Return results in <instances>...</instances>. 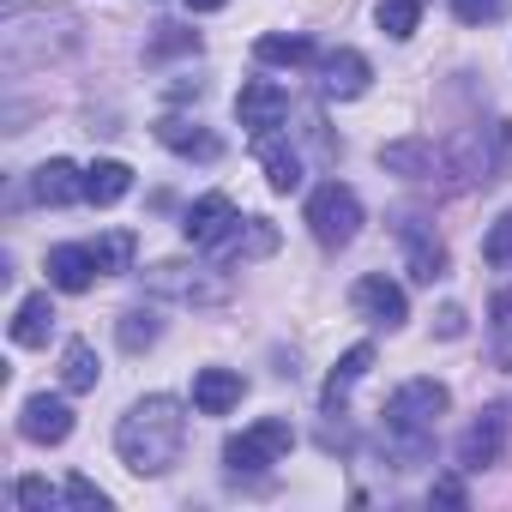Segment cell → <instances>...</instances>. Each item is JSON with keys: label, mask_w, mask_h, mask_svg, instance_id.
<instances>
[{"label": "cell", "mask_w": 512, "mask_h": 512, "mask_svg": "<svg viewBox=\"0 0 512 512\" xmlns=\"http://www.w3.org/2000/svg\"><path fill=\"white\" fill-rule=\"evenodd\" d=\"M61 500H67V494L49 488L43 476H25V482H19V506H31V512H49V506H61Z\"/></svg>", "instance_id": "obj_32"}, {"label": "cell", "mask_w": 512, "mask_h": 512, "mask_svg": "<svg viewBox=\"0 0 512 512\" xmlns=\"http://www.w3.org/2000/svg\"><path fill=\"white\" fill-rule=\"evenodd\" d=\"M19 434H25L31 446H61V440L73 434V404H67V398H49V392L25 398V410H19Z\"/></svg>", "instance_id": "obj_11"}, {"label": "cell", "mask_w": 512, "mask_h": 512, "mask_svg": "<svg viewBox=\"0 0 512 512\" xmlns=\"http://www.w3.org/2000/svg\"><path fill=\"white\" fill-rule=\"evenodd\" d=\"M368 85H374L368 55H356V49H332V55L320 61V91H326L332 103H356Z\"/></svg>", "instance_id": "obj_12"}, {"label": "cell", "mask_w": 512, "mask_h": 512, "mask_svg": "<svg viewBox=\"0 0 512 512\" xmlns=\"http://www.w3.org/2000/svg\"><path fill=\"white\" fill-rule=\"evenodd\" d=\"M446 7H452L458 25H494V19H506L512 0H446Z\"/></svg>", "instance_id": "obj_30"}, {"label": "cell", "mask_w": 512, "mask_h": 512, "mask_svg": "<svg viewBox=\"0 0 512 512\" xmlns=\"http://www.w3.org/2000/svg\"><path fill=\"white\" fill-rule=\"evenodd\" d=\"M31 193H37V205H73V199H85V169L67 157H49V163H37Z\"/></svg>", "instance_id": "obj_15"}, {"label": "cell", "mask_w": 512, "mask_h": 512, "mask_svg": "<svg viewBox=\"0 0 512 512\" xmlns=\"http://www.w3.org/2000/svg\"><path fill=\"white\" fill-rule=\"evenodd\" d=\"M127 187H133V169L115 163V157H103V163L85 169V199L91 205H115V199H127Z\"/></svg>", "instance_id": "obj_21"}, {"label": "cell", "mask_w": 512, "mask_h": 512, "mask_svg": "<svg viewBox=\"0 0 512 512\" xmlns=\"http://www.w3.org/2000/svg\"><path fill=\"white\" fill-rule=\"evenodd\" d=\"M260 163H266V187H272V193H296V187H302V157H296L278 133L260 139Z\"/></svg>", "instance_id": "obj_20"}, {"label": "cell", "mask_w": 512, "mask_h": 512, "mask_svg": "<svg viewBox=\"0 0 512 512\" xmlns=\"http://www.w3.org/2000/svg\"><path fill=\"white\" fill-rule=\"evenodd\" d=\"M61 494H67V506H85V512H109V494H103L91 476H67V488H61Z\"/></svg>", "instance_id": "obj_31"}, {"label": "cell", "mask_w": 512, "mask_h": 512, "mask_svg": "<svg viewBox=\"0 0 512 512\" xmlns=\"http://www.w3.org/2000/svg\"><path fill=\"white\" fill-rule=\"evenodd\" d=\"M494 181H512V121H494Z\"/></svg>", "instance_id": "obj_34"}, {"label": "cell", "mask_w": 512, "mask_h": 512, "mask_svg": "<svg viewBox=\"0 0 512 512\" xmlns=\"http://www.w3.org/2000/svg\"><path fill=\"white\" fill-rule=\"evenodd\" d=\"M199 49V31H175V25H163V37L151 43V55H193Z\"/></svg>", "instance_id": "obj_33"}, {"label": "cell", "mask_w": 512, "mask_h": 512, "mask_svg": "<svg viewBox=\"0 0 512 512\" xmlns=\"http://www.w3.org/2000/svg\"><path fill=\"white\" fill-rule=\"evenodd\" d=\"M193 13H217V7H229V0H187Z\"/></svg>", "instance_id": "obj_37"}, {"label": "cell", "mask_w": 512, "mask_h": 512, "mask_svg": "<svg viewBox=\"0 0 512 512\" xmlns=\"http://www.w3.org/2000/svg\"><path fill=\"white\" fill-rule=\"evenodd\" d=\"M115 338H121V350H127V356H139V350H151V344L163 338V326H157V314H151V308H133V314H121Z\"/></svg>", "instance_id": "obj_26"}, {"label": "cell", "mask_w": 512, "mask_h": 512, "mask_svg": "<svg viewBox=\"0 0 512 512\" xmlns=\"http://www.w3.org/2000/svg\"><path fill=\"white\" fill-rule=\"evenodd\" d=\"M49 284L55 290H67V296H79V290H91L97 278H103V260H97V241H61V247H49Z\"/></svg>", "instance_id": "obj_9"}, {"label": "cell", "mask_w": 512, "mask_h": 512, "mask_svg": "<svg viewBox=\"0 0 512 512\" xmlns=\"http://www.w3.org/2000/svg\"><path fill=\"white\" fill-rule=\"evenodd\" d=\"M290 446H296V428L284 416H266V422H253L247 434H229L223 440V464H229V476H260V470L284 464Z\"/></svg>", "instance_id": "obj_4"}, {"label": "cell", "mask_w": 512, "mask_h": 512, "mask_svg": "<svg viewBox=\"0 0 512 512\" xmlns=\"http://www.w3.org/2000/svg\"><path fill=\"white\" fill-rule=\"evenodd\" d=\"M241 392H247V380L235 368H199L193 374V410L199 416H229L241 404Z\"/></svg>", "instance_id": "obj_13"}, {"label": "cell", "mask_w": 512, "mask_h": 512, "mask_svg": "<svg viewBox=\"0 0 512 512\" xmlns=\"http://www.w3.org/2000/svg\"><path fill=\"white\" fill-rule=\"evenodd\" d=\"M97 380H103L97 350H91L85 338H73V344L61 350V386H67V392H97Z\"/></svg>", "instance_id": "obj_22"}, {"label": "cell", "mask_w": 512, "mask_h": 512, "mask_svg": "<svg viewBox=\"0 0 512 512\" xmlns=\"http://www.w3.org/2000/svg\"><path fill=\"white\" fill-rule=\"evenodd\" d=\"M139 278H145V296L175 302V308H223V302L235 296V284H229L223 272H211V266H181V260H163V266H151V272H139Z\"/></svg>", "instance_id": "obj_3"}, {"label": "cell", "mask_w": 512, "mask_h": 512, "mask_svg": "<svg viewBox=\"0 0 512 512\" xmlns=\"http://www.w3.org/2000/svg\"><path fill=\"white\" fill-rule=\"evenodd\" d=\"M157 145H169L175 157H199V163H211V157L223 151V145H217L199 121H187V115H163V121H157Z\"/></svg>", "instance_id": "obj_16"}, {"label": "cell", "mask_w": 512, "mask_h": 512, "mask_svg": "<svg viewBox=\"0 0 512 512\" xmlns=\"http://www.w3.org/2000/svg\"><path fill=\"white\" fill-rule=\"evenodd\" d=\"M217 247L229 253V260H266V253L278 247V229H272L266 217H241V223H235Z\"/></svg>", "instance_id": "obj_19"}, {"label": "cell", "mask_w": 512, "mask_h": 512, "mask_svg": "<svg viewBox=\"0 0 512 512\" xmlns=\"http://www.w3.org/2000/svg\"><path fill=\"white\" fill-rule=\"evenodd\" d=\"M482 260L488 266H512V211H500L494 229L482 235Z\"/></svg>", "instance_id": "obj_29"}, {"label": "cell", "mask_w": 512, "mask_h": 512, "mask_svg": "<svg viewBox=\"0 0 512 512\" xmlns=\"http://www.w3.org/2000/svg\"><path fill=\"white\" fill-rule=\"evenodd\" d=\"M97 260H103V278H109V272H133V235H127V229H109V235L97 241Z\"/></svg>", "instance_id": "obj_28"}, {"label": "cell", "mask_w": 512, "mask_h": 512, "mask_svg": "<svg viewBox=\"0 0 512 512\" xmlns=\"http://www.w3.org/2000/svg\"><path fill=\"white\" fill-rule=\"evenodd\" d=\"M500 458H506V410L488 404L458 440V470H494Z\"/></svg>", "instance_id": "obj_8"}, {"label": "cell", "mask_w": 512, "mask_h": 512, "mask_svg": "<svg viewBox=\"0 0 512 512\" xmlns=\"http://www.w3.org/2000/svg\"><path fill=\"white\" fill-rule=\"evenodd\" d=\"M398 235H404V253H410V278H416V284H434V278H446V247H440V241H434V235H428L416 217H410Z\"/></svg>", "instance_id": "obj_17"}, {"label": "cell", "mask_w": 512, "mask_h": 512, "mask_svg": "<svg viewBox=\"0 0 512 512\" xmlns=\"http://www.w3.org/2000/svg\"><path fill=\"white\" fill-rule=\"evenodd\" d=\"M446 404H452V392H446L440 380H404V386L386 398V440H392V452H398V470H416V464L428 458Z\"/></svg>", "instance_id": "obj_2"}, {"label": "cell", "mask_w": 512, "mask_h": 512, "mask_svg": "<svg viewBox=\"0 0 512 512\" xmlns=\"http://www.w3.org/2000/svg\"><path fill=\"white\" fill-rule=\"evenodd\" d=\"M380 169L404 175V181H434L440 151H434V139H392V145H380Z\"/></svg>", "instance_id": "obj_14"}, {"label": "cell", "mask_w": 512, "mask_h": 512, "mask_svg": "<svg viewBox=\"0 0 512 512\" xmlns=\"http://www.w3.org/2000/svg\"><path fill=\"white\" fill-rule=\"evenodd\" d=\"M488 338H494V362L512 368V290H500L488 302Z\"/></svg>", "instance_id": "obj_27"}, {"label": "cell", "mask_w": 512, "mask_h": 512, "mask_svg": "<svg viewBox=\"0 0 512 512\" xmlns=\"http://www.w3.org/2000/svg\"><path fill=\"white\" fill-rule=\"evenodd\" d=\"M181 446H187V410H181V398H169V392L139 398V404L115 422V452H121V464H127L133 476H169L175 458H181Z\"/></svg>", "instance_id": "obj_1"}, {"label": "cell", "mask_w": 512, "mask_h": 512, "mask_svg": "<svg viewBox=\"0 0 512 512\" xmlns=\"http://www.w3.org/2000/svg\"><path fill=\"white\" fill-rule=\"evenodd\" d=\"M235 223H241L235 199H229V193H205V199H193V205H187V217H181V235H187L193 247H217V241H223Z\"/></svg>", "instance_id": "obj_10"}, {"label": "cell", "mask_w": 512, "mask_h": 512, "mask_svg": "<svg viewBox=\"0 0 512 512\" xmlns=\"http://www.w3.org/2000/svg\"><path fill=\"white\" fill-rule=\"evenodd\" d=\"M13 344L19 350H37V344H49V332H55V302L49 296H25L19 308H13Z\"/></svg>", "instance_id": "obj_18"}, {"label": "cell", "mask_w": 512, "mask_h": 512, "mask_svg": "<svg viewBox=\"0 0 512 512\" xmlns=\"http://www.w3.org/2000/svg\"><path fill=\"white\" fill-rule=\"evenodd\" d=\"M350 308H356L368 326H386V332H398V326L410 320V302H404V290H398L386 272H368V278H356V290H350Z\"/></svg>", "instance_id": "obj_7"}, {"label": "cell", "mask_w": 512, "mask_h": 512, "mask_svg": "<svg viewBox=\"0 0 512 512\" xmlns=\"http://www.w3.org/2000/svg\"><path fill=\"white\" fill-rule=\"evenodd\" d=\"M308 229H314L320 247H350L356 229H362V199H356V187H344V181L314 187V199H308Z\"/></svg>", "instance_id": "obj_5"}, {"label": "cell", "mask_w": 512, "mask_h": 512, "mask_svg": "<svg viewBox=\"0 0 512 512\" xmlns=\"http://www.w3.org/2000/svg\"><path fill=\"white\" fill-rule=\"evenodd\" d=\"M422 7H428V0H380V7H374V19H380V31H386L392 43H404V37H416V25H422Z\"/></svg>", "instance_id": "obj_25"}, {"label": "cell", "mask_w": 512, "mask_h": 512, "mask_svg": "<svg viewBox=\"0 0 512 512\" xmlns=\"http://www.w3.org/2000/svg\"><path fill=\"white\" fill-rule=\"evenodd\" d=\"M434 500H446V506H464V482L440 476V482H434Z\"/></svg>", "instance_id": "obj_35"}, {"label": "cell", "mask_w": 512, "mask_h": 512, "mask_svg": "<svg viewBox=\"0 0 512 512\" xmlns=\"http://www.w3.org/2000/svg\"><path fill=\"white\" fill-rule=\"evenodd\" d=\"M235 121H241L253 139L278 133V127L290 121V91H284L278 79H247V85H241V97H235Z\"/></svg>", "instance_id": "obj_6"}, {"label": "cell", "mask_w": 512, "mask_h": 512, "mask_svg": "<svg viewBox=\"0 0 512 512\" xmlns=\"http://www.w3.org/2000/svg\"><path fill=\"white\" fill-rule=\"evenodd\" d=\"M464 332V314L458 308H440V338H458Z\"/></svg>", "instance_id": "obj_36"}, {"label": "cell", "mask_w": 512, "mask_h": 512, "mask_svg": "<svg viewBox=\"0 0 512 512\" xmlns=\"http://www.w3.org/2000/svg\"><path fill=\"white\" fill-rule=\"evenodd\" d=\"M253 55H260V67H308V61H314V43H308V37H284V31H272V37L253 43Z\"/></svg>", "instance_id": "obj_24"}, {"label": "cell", "mask_w": 512, "mask_h": 512, "mask_svg": "<svg viewBox=\"0 0 512 512\" xmlns=\"http://www.w3.org/2000/svg\"><path fill=\"white\" fill-rule=\"evenodd\" d=\"M368 368H374V344H356V350H344V356H338V368L326 374V410H338V404L350 398V386H356Z\"/></svg>", "instance_id": "obj_23"}]
</instances>
